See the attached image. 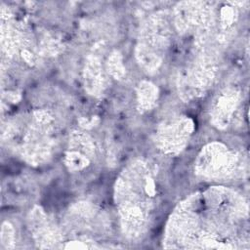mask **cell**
<instances>
[{"instance_id":"12","label":"cell","mask_w":250,"mask_h":250,"mask_svg":"<svg viewBox=\"0 0 250 250\" xmlns=\"http://www.w3.org/2000/svg\"><path fill=\"white\" fill-rule=\"evenodd\" d=\"M22 37L21 33L13 26L2 23L1 25V47L7 57H13L19 49H23Z\"/></svg>"},{"instance_id":"9","label":"cell","mask_w":250,"mask_h":250,"mask_svg":"<svg viewBox=\"0 0 250 250\" xmlns=\"http://www.w3.org/2000/svg\"><path fill=\"white\" fill-rule=\"evenodd\" d=\"M33 237L40 248H54L61 241V233L52 226L40 207H35L28 218Z\"/></svg>"},{"instance_id":"14","label":"cell","mask_w":250,"mask_h":250,"mask_svg":"<svg viewBox=\"0 0 250 250\" xmlns=\"http://www.w3.org/2000/svg\"><path fill=\"white\" fill-rule=\"evenodd\" d=\"M69 149L79 151L90 158L95 153V145L86 133L75 131L69 138Z\"/></svg>"},{"instance_id":"20","label":"cell","mask_w":250,"mask_h":250,"mask_svg":"<svg viewBox=\"0 0 250 250\" xmlns=\"http://www.w3.org/2000/svg\"><path fill=\"white\" fill-rule=\"evenodd\" d=\"M98 122H99V119L96 116H93L90 118L84 117V118L80 119V125L83 128H92V127L96 126V124H98Z\"/></svg>"},{"instance_id":"6","label":"cell","mask_w":250,"mask_h":250,"mask_svg":"<svg viewBox=\"0 0 250 250\" xmlns=\"http://www.w3.org/2000/svg\"><path fill=\"white\" fill-rule=\"evenodd\" d=\"M171 28L169 21L164 13H157L149 17L141 30V43L160 54L169 44Z\"/></svg>"},{"instance_id":"16","label":"cell","mask_w":250,"mask_h":250,"mask_svg":"<svg viewBox=\"0 0 250 250\" xmlns=\"http://www.w3.org/2000/svg\"><path fill=\"white\" fill-rule=\"evenodd\" d=\"M106 70L110 76L115 79H122L126 73L123 64L122 56L118 51H113L108 56L106 61Z\"/></svg>"},{"instance_id":"8","label":"cell","mask_w":250,"mask_h":250,"mask_svg":"<svg viewBox=\"0 0 250 250\" xmlns=\"http://www.w3.org/2000/svg\"><path fill=\"white\" fill-rule=\"evenodd\" d=\"M239 103V92L235 88H226L215 99L211 108V121L219 129L226 128Z\"/></svg>"},{"instance_id":"18","label":"cell","mask_w":250,"mask_h":250,"mask_svg":"<svg viewBox=\"0 0 250 250\" xmlns=\"http://www.w3.org/2000/svg\"><path fill=\"white\" fill-rule=\"evenodd\" d=\"M1 245L5 249H12L15 245L14 228L8 221H5L1 227Z\"/></svg>"},{"instance_id":"15","label":"cell","mask_w":250,"mask_h":250,"mask_svg":"<svg viewBox=\"0 0 250 250\" xmlns=\"http://www.w3.org/2000/svg\"><path fill=\"white\" fill-rule=\"evenodd\" d=\"M237 18L236 9L232 6H224L220 11V25H221V41H225L227 39V33H229V29L235 22Z\"/></svg>"},{"instance_id":"11","label":"cell","mask_w":250,"mask_h":250,"mask_svg":"<svg viewBox=\"0 0 250 250\" xmlns=\"http://www.w3.org/2000/svg\"><path fill=\"white\" fill-rule=\"evenodd\" d=\"M135 57L140 66L148 73L155 72L162 63L161 54L141 42L136 46Z\"/></svg>"},{"instance_id":"21","label":"cell","mask_w":250,"mask_h":250,"mask_svg":"<svg viewBox=\"0 0 250 250\" xmlns=\"http://www.w3.org/2000/svg\"><path fill=\"white\" fill-rule=\"evenodd\" d=\"M64 248H67V249H87L89 248V246L82 242V241H71L69 243H67Z\"/></svg>"},{"instance_id":"17","label":"cell","mask_w":250,"mask_h":250,"mask_svg":"<svg viewBox=\"0 0 250 250\" xmlns=\"http://www.w3.org/2000/svg\"><path fill=\"white\" fill-rule=\"evenodd\" d=\"M64 163L68 168V170L80 171L89 165L90 158L79 151L69 149L65 153Z\"/></svg>"},{"instance_id":"1","label":"cell","mask_w":250,"mask_h":250,"mask_svg":"<svg viewBox=\"0 0 250 250\" xmlns=\"http://www.w3.org/2000/svg\"><path fill=\"white\" fill-rule=\"evenodd\" d=\"M217 73L215 58L210 53L200 55L194 63L178 76L179 95L184 101L200 96L212 84Z\"/></svg>"},{"instance_id":"4","label":"cell","mask_w":250,"mask_h":250,"mask_svg":"<svg viewBox=\"0 0 250 250\" xmlns=\"http://www.w3.org/2000/svg\"><path fill=\"white\" fill-rule=\"evenodd\" d=\"M53 124H41L32 121L26 130L21 145V155L29 164L38 165L51 157L53 140L50 132Z\"/></svg>"},{"instance_id":"10","label":"cell","mask_w":250,"mask_h":250,"mask_svg":"<svg viewBox=\"0 0 250 250\" xmlns=\"http://www.w3.org/2000/svg\"><path fill=\"white\" fill-rule=\"evenodd\" d=\"M83 77L85 89L90 95L99 97L104 94L107 87V77L98 56L91 55L88 57Z\"/></svg>"},{"instance_id":"2","label":"cell","mask_w":250,"mask_h":250,"mask_svg":"<svg viewBox=\"0 0 250 250\" xmlns=\"http://www.w3.org/2000/svg\"><path fill=\"white\" fill-rule=\"evenodd\" d=\"M237 156L221 143L205 146L195 162L196 172L205 178L217 179L231 175L238 167Z\"/></svg>"},{"instance_id":"7","label":"cell","mask_w":250,"mask_h":250,"mask_svg":"<svg viewBox=\"0 0 250 250\" xmlns=\"http://www.w3.org/2000/svg\"><path fill=\"white\" fill-rule=\"evenodd\" d=\"M119 213L123 232L130 238L137 237L146 228L148 215V202H121L119 203Z\"/></svg>"},{"instance_id":"19","label":"cell","mask_w":250,"mask_h":250,"mask_svg":"<svg viewBox=\"0 0 250 250\" xmlns=\"http://www.w3.org/2000/svg\"><path fill=\"white\" fill-rule=\"evenodd\" d=\"M62 47V46L58 39H56L54 36L46 35L41 41L40 48L44 54L50 55V56H55L61 52Z\"/></svg>"},{"instance_id":"13","label":"cell","mask_w":250,"mask_h":250,"mask_svg":"<svg viewBox=\"0 0 250 250\" xmlns=\"http://www.w3.org/2000/svg\"><path fill=\"white\" fill-rule=\"evenodd\" d=\"M158 98L157 87L149 81H142L137 87V105L140 111H147L156 104Z\"/></svg>"},{"instance_id":"3","label":"cell","mask_w":250,"mask_h":250,"mask_svg":"<svg viewBox=\"0 0 250 250\" xmlns=\"http://www.w3.org/2000/svg\"><path fill=\"white\" fill-rule=\"evenodd\" d=\"M174 22L181 33L195 30L202 39L213 23L212 9L203 2H181L175 7Z\"/></svg>"},{"instance_id":"5","label":"cell","mask_w":250,"mask_h":250,"mask_svg":"<svg viewBox=\"0 0 250 250\" xmlns=\"http://www.w3.org/2000/svg\"><path fill=\"white\" fill-rule=\"evenodd\" d=\"M193 129V122L188 117L166 121L156 132L155 144L162 152L177 154L186 146Z\"/></svg>"}]
</instances>
